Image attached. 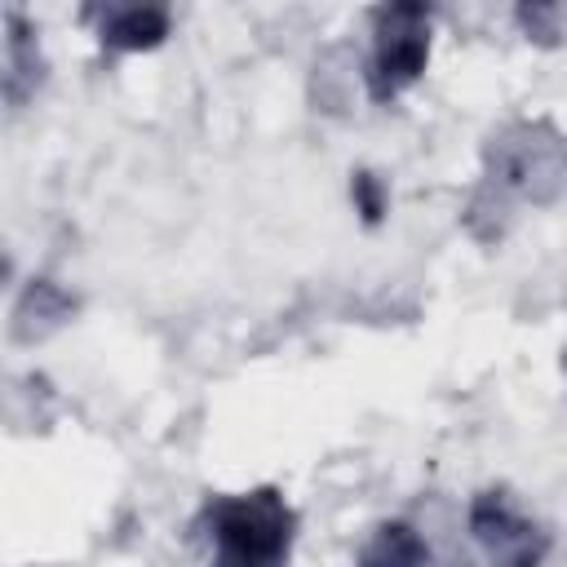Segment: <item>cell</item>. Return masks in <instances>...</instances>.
<instances>
[{
  "label": "cell",
  "mask_w": 567,
  "mask_h": 567,
  "mask_svg": "<svg viewBox=\"0 0 567 567\" xmlns=\"http://www.w3.org/2000/svg\"><path fill=\"white\" fill-rule=\"evenodd\" d=\"M213 567H284L292 545V509L275 487L221 496L208 505Z\"/></svg>",
  "instance_id": "obj_1"
},
{
  "label": "cell",
  "mask_w": 567,
  "mask_h": 567,
  "mask_svg": "<svg viewBox=\"0 0 567 567\" xmlns=\"http://www.w3.org/2000/svg\"><path fill=\"white\" fill-rule=\"evenodd\" d=\"M483 190L549 204L567 190V142L549 124H514L487 146Z\"/></svg>",
  "instance_id": "obj_2"
},
{
  "label": "cell",
  "mask_w": 567,
  "mask_h": 567,
  "mask_svg": "<svg viewBox=\"0 0 567 567\" xmlns=\"http://www.w3.org/2000/svg\"><path fill=\"white\" fill-rule=\"evenodd\" d=\"M372 62H368V93L390 102L403 93L430 58V13L421 4H385L372 18Z\"/></svg>",
  "instance_id": "obj_3"
},
{
  "label": "cell",
  "mask_w": 567,
  "mask_h": 567,
  "mask_svg": "<svg viewBox=\"0 0 567 567\" xmlns=\"http://www.w3.org/2000/svg\"><path fill=\"white\" fill-rule=\"evenodd\" d=\"M470 532L483 545L492 567H540L549 536L518 514V505L505 492H478L470 505Z\"/></svg>",
  "instance_id": "obj_4"
},
{
  "label": "cell",
  "mask_w": 567,
  "mask_h": 567,
  "mask_svg": "<svg viewBox=\"0 0 567 567\" xmlns=\"http://www.w3.org/2000/svg\"><path fill=\"white\" fill-rule=\"evenodd\" d=\"M66 315H71V297L49 279H31V288L13 306V337L18 341H35L49 328H58Z\"/></svg>",
  "instance_id": "obj_5"
},
{
  "label": "cell",
  "mask_w": 567,
  "mask_h": 567,
  "mask_svg": "<svg viewBox=\"0 0 567 567\" xmlns=\"http://www.w3.org/2000/svg\"><path fill=\"white\" fill-rule=\"evenodd\" d=\"M425 558H430V549L408 523H381L363 540L354 567H425Z\"/></svg>",
  "instance_id": "obj_6"
},
{
  "label": "cell",
  "mask_w": 567,
  "mask_h": 567,
  "mask_svg": "<svg viewBox=\"0 0 567 567\" xmlns=\"http://www.w3.org/2000/svg\"><path fill=\"white\" fill-rule=\"evenodd\" d=\"M164 35H168V13L151 9V4L111 9L102 18V44H111V49H151Z\"/></svg>",
  "instance_id": "obj_7"
},
{
  "label": "cell",
  "mask_w": 567,
  "mask_h": 567,
  "mask_svg": "<svg viewBox=\"0 0 567 567\" xmlns=\"http://www.w3.org/2000/svg\"><path fill=\"white\" fill-rule=\"evenodd\" d=\"M4 22H9V40H4V89H9V102L18 106L35 89V80H40V53H35L31 27L18 13H9Z\"/></svg>",
  "instance_id": "obj_8"
},
{
  "label": "cell",
  "mask_w": 567,
  "mask_h": 567,
  "mask_svg": "<svg viewBox=\"0 0 567 567\" xmlns=\"http://www.w3.org/2000/svg\"><path fill=\"white\" fill-rule=\"evenodd\" d=\"M354 199H359V208H363L368 221L381 217V186L372 182V173H359V177H354Z\"/></svg>",
  "instance_id": "obj_9"
},
{
  "label": "cell",
  "mask_w": 567,
  "mask_h": 567,
  "mask_svg": "<svg viewBox=\"0 0 567 567\" xmlns=\"http://www.w3.org/2000/svg\"><path fill=\"white\" fill-rule=\"evenodd\" d=\"M563 372H567V350H563Z\"/></svg>",
  "instance_id": "obj_10"
}]
</instances>
